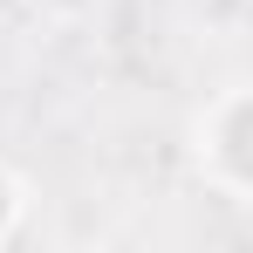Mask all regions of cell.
<instances>
[{
    "label": "cell",
    "instance_id": "6da1fadb",
    "mask_svg": "<svg viewBox=\"0 0 253 253\" xmlns=\"http://www.w3.org/2000/svg\"><path fill=\"white\" fill-rule=\"evenodd\" d=\"M185 151H192V171H199L206 192L233 199V206H253V76L212 89L192 110Z\"/></svg>",
    "mask_w": 253,
    "mask_h": 253
},
{
    "label": "cell",
    "instance_id": "7a4b0ae2",
    "mask_svg": "<svg viewBox=\"0 0 253 253\" xmlns=\"http://www.w3.org/2000/svg\"><path fill=\"white\" fill-rule=\"evenodd\" d=\"M28 206H35V185L21 178V165H7V158H0V247H14V240H21Z\"/></svg>",
    "mask_w": 253,
    "mask_h": 253
}]
</instances>
